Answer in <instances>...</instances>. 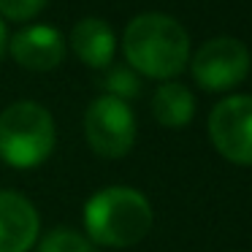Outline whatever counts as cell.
Wrapping results in <instances>:
<instances>
[{
    "label": "cell",
    "instance_id": "3",
    "mask_svg": "<svg viewBox=\"0 0 252 252\" xmlns=\"http://www.w3.org/2000/svg\"><path fill=\"white\" fill-rule=\"evenodd\" d=\"M57 144V125L46 106L35 100H14L0 111V160L28 171L49 160Z\"/></svg>",
    "mask_w": 252,
    "mask_h": 252
},
{
    "label": "cell",
    "instance_id": "12",
    "mask_svg": "<svg viewBox=\"0 0 252 252\" xmlns=\"http://www.w3.org/2000/svg\"><path fill=\"white\" fill-rule=\"evenodd\" d=\"M138 93H141V76L130 65H109L103 76V95H111V98H120L127 103Z\"/></svg>",
    "mask_w": 252,
    "mask_h": 252
},
{
    "label": "cell",
    "instance_id": "7",
    "mask_svg": "<svg viewBox=\"0 0 252 252\" xmlns=\"http://www.w3.org/2000/svg\"><path fill=\"white\" fill-rule=\"evenodd\" d=\"M8 55L25 71L46 73L65 60V35L55 25H28L8 38Z\"/></svg>",
    "mask_w": 252,
    "mask_h": 252
},
{
    "label": "cell",
    "instance_id": "9",
    "mask_svg": "<svg viewBox=\"0 0 252 252\" xmlns=\"http://www.w3.org/2000/svg\"><path fill=\"white\" fill-rule=\"evenodd\" d=\"M71 49L79 57V63H84L93 71H100V68H109L114 60L117 35L106 19L84 17L71 30Z\"/></svg>",
    "mask_w": 252,
    "mask_h": 252
},
{
    "label": "cell",
    "instance_id": "8",
    "mask_svg": "<svg viewBox=\"0 0 252 252\" xmlns=\"http://www.w3.org/2000/svg\"><path fill=\"white\" fill-rule=\"evenodd\" d=\"M41 217L22 192L0 190V252H30L38 241Z\"/></svg>",
    "mask_w": 252,
    "mask_h": 252
},
{
    "label": "cell",
    "instance_id": "11",
    "mask_svg": "<svg viewBox=\"0 0 252 252\" xmlns=\"http://www.w3.org/2000/svg\"><path fill=\"white\" fill-rule=\"evenodd\" d=\"M38 252H98V247L93 244L87 233L60 225V228H52L38 241Z\"/></svg>",
    "mask_w": 252,
    "mask_h": 252
},
{
    "label": "cell",
    "instance_id": "14",
    "mask_svg": "<svg viewBox=\"0 0 252 252\" xmlns=\"http://www.w3.org/2000/svg\"><path fill=\"white\" fill-rule=\"evenodd\" d=\"M6 49H8V33H6V22L0 19V60H3Z\"/></svg>",
    "mask_w": 252,
    "mask_h": 252
},
{
    "label": "cell",
    "instance_id": "10",
    "mask_svg": "<svg viewBox=\"0 0 252 252\" xmlns=\"http://www.w3.org/2000/svg\"><path fill=\"white\" fill-rule=\"evenodd\" d=\"M152 117L163 127H174V130L187 127L195 117V98L185 84L174 82V79L163 82L152 95Z\"/></svg>",
    "mask_w": 252,
    "mask_h": 252
},
{
    "label": "cell",
    "instance_id": "2",
    "mask_svg": "<svg viewBox=\"0 0 252 252\" xmlns=\"http://www.w3.org/2000/svg\"><path fill=\"white\" fill-rule=\"evenodd\" d=\"M155 212L147 195L133 187H103L84 203V230L95 247H133L152 230Z\"/></svg>",
    "mask_w": 252,
    "mask_h": 252
},
{
    "label": "cell",
    "instance_id": "4",
    "mask_svg": "<svg viewBox=\"0 0 252 252\" xmlns=\"http://www.w3.org/2000/svg\"><path fill=\"white\" fill-rule=\"evenodd\" d=\"M84 138L100 158H125L136 144V114L130 103L98 95L84 111Z\"/></svg>",
    "mask_w": 252,
    "mask_h": 252
},
{
    "label": "cell",
    "instance_id": "5",
    "mask_svg": "<svg viewBox=\"0 0 252 252\" xmlns=\"http://www.w3.org/2000/svg\"><path fill=\"white\" fill-rule=\"evenodd\" d=\"M250 49L230 35H217V38L206 41L190 57L192 79L198 87L209 90V93H225V90L239 87L250 76Z\"/></svg>",
    "mask_w": 252,
    "mask_h": 252
},
{
    "label": "cell",
    "instance_id": "6",
    "mask_svg": "<svg viewBox=\"0 0 252 252\" xmlns=\"http://www.w3.org/2000/svg\"><path fill=\"white\" fill-rule=\"evenodd\" d=\"M209 141L225 160L252 165V95H230L212 109Z\"/></svg>",
    "mask_w": 252,
    "mask_h": 252
},
{
    "label": "cell",
    "instance_id": "13",
    "mask_svg": "<svg viewBox=\"0 0 252 252\" xmlns=\"http://www.w3.org/2000/svg\"><path fill=\"white\" fill-rule=\"evenodd\" d=\"M49 0H0V19L3 22H30L46 8Z\"/></svg>",
    "mask_w": 252,
    "mask_h": 252
},
{
    "label": "cell",
    "instance_id": "1",
    "mask_svg": "<svg viewBox=\"0 0 252 252\" xmlns=\"http://www.w3.org/2000/svg\"><path fill=\"white\" fill-rule=\"evenodd\" d=\"M122 55L138 76L171 82L190 63V35L174 17L147 11L127 22Z\"/></svg>",
    "mask_w": 252,
    "mask_h": 252
}]
</instances>
